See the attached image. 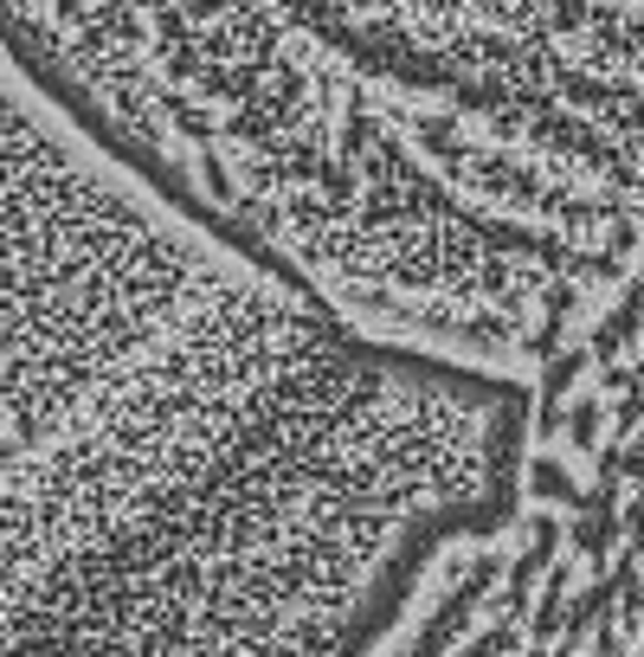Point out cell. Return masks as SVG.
<instances>
[{"label":"cell","mask_w":644,"mask_h":657,"mask_svg":"<svg viewBox=\"0 0 644 657\" xmlns=\"http://www.w3.org/2000/svg\"><path fill=\"white\" fill-rule=\"evenodd\" d=\"M535 394L239 271L0 484V657H387Z\"/></svg>","instance_id":"obj_1"}]
</instances>
